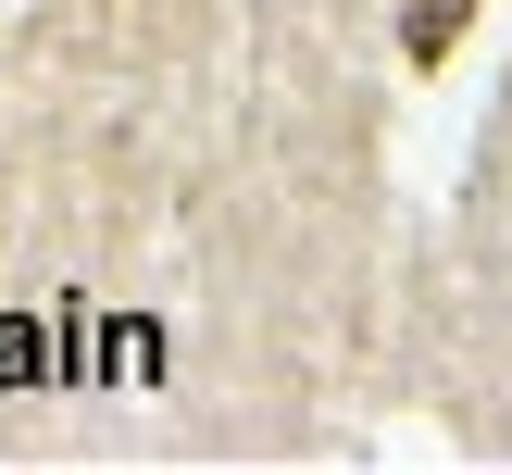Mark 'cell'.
Wrapping results in <instances>:
<instances>
[{"label":"cell","instance_id":"cell-1","mask_svg":"<svg viewBox=\"0 0 512 475\" xmlns=\"http://www.w3.org/2000/svg\"><path fill=\"white\" fill-rule=\"evenodd\" d=\"M463 25H475V0H400V63L438 75L450 50H463Z\"/></svg>","mask_w":512,"mask_h":475}]
</instances>
